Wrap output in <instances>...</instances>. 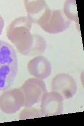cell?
Listing matches in <instances>:
<instances>
[{
  "label": "cell",
  "instance_id": "cell-9",
  "mask_svg": "<svg viewBox=\"0 0 84 126\" xmlns=\"http://www.w3.org/2000/svg\"><path fill=\"white\" fill-rule=\"evenodd\" d=\"M70 23V21L65 19L61 11H53L49 20L41 28L48 33L55 34L65 31Z\"/></svg>",
  "mask_w": 84,
  "mask_h": 126
},
{
  "label": "cell",
  "instance_id": "cell-3",
  "mask_svg": "<svg viewBox=\"0 0 84 126\" xmlns=\"http://www.w3.org/2000/svg\"><path fill=\"white\" fill-rule=\"evenodd\" d=\"M19 89L24 97V107H32L38 103L41 100L44 94L47 92L45 82L36 78L27 79Z\"/></svg>",
  "mask_w": 84,
  "mask_h": 126
},
{
  "label": "cell",
  "instance_id": "cell-10",
  "mask_svg": "<svg viewBox=\"0 0 84 126\" xmlns=\"http://www.w3.org/2000/svg\"><path fill=\"white\" fill-rule=\"evenodd\" d=\"M44 117L41 109L35 108L25 107L21 112L19 116V120H24L31 118Z\"/></svg>",
  "mask_w": 84,
  "mask_h": 126
},
{
  "label": "cell",
  "instance_id": "cell-2",
  "mask_svg": "<svg viewBox=\"0 0 84 126\" xmlns=\"http://www.w3.org/2000/svg\"><path fill=\"white\" fill-rule=\"evenodd\" d=\"M18 69L16 50L10 43L0 39V91L7 90L12 85Z\"/></svg>",
  "mask_w": 84,
  "mask_h": 126
},
{
  "label": "cell",
  "instance_id": "cell-11",
  "mask_svg": "<svg viewBox=\"0 0 84 126\" xmlns=\"http://www.w3.org/2000/svg\"><path fill=\"white\" fill-rule=\"evenodd\" d=\"M73 1H70V3H69V1H66L64 5V13L67 16V17L70 19V20L77 21L78 23V21L76 19L78 18L77 8H76V2L74 4L72 3Z\"/></svg>",
  "mask_w": 84,
  "mask_h": 126
},
{
  "label": "cell",
  "instance_id": "cell-1",
  "mask_svg": "<svg viewBox=\"0 0 84 126\" xmlns=\"http://www.w3.org/2000/svg\"><path fill=\"white\" fill-rule=\"evenodd\" d=\"M32 23L25 16L19 17L11 23L7 30V37L18 52L24 55L34 56L44 52L45 41L37 35L31 33Z\"/></svg>",
  "mask_w": 84,
  "mask_h": 126
},
{
  "label": "cell",
  "instance_id": "cell-12",
  "mask_svg": "<svg viewBox=\"0 0 84 126\" xmlns=\"http://www.w3.org/2000/svg\"><path fill=\"white\" fill-rule=\"evenodd\" d=\"M4 26V21L2 16L0 14V35H1L2 33Z\"/></svg>",
  "mask_w": 84,
  "mask_h": 126
},
{
  "label": "cell",
  "instance_id": "cell-6",
  "mask_svg": "<svg viewBox=\"0 0 84 126\" xmlns=\"http://www.w3.org/2000/svg\"><path fill=\"white\" fill-rule=\"evenodd\" d=\"M41 101V110L44 117L61 115L63 112L64 99L58 93L46 92Z\"/></svg>",
  "mask_w": 84,
  "mask_h": 126
},
{
  "label": "cell",
  "instance_id": "cell-4",
  "mask_svg": "<svg viewBox=\"0 0 84 126\" xmlns=\"http://www.w3.org/2000/svg\"><path fill=\"white\" fill-rule=\"evenodd\" d=\"M24 97L19 88H14L4 92L0 95V110L6 114L17 112L23 107Z\"/></svg>",
  "mask_w": 84,
  "mask_h": 126
},
{
  "label": "cell",
  "instance_id": "cell-8",
  "mask_svg": "<svg viewBox=\"0 0 84 126\" xmlns=\"http://www.w3.org/2000/svg\"><path fill=\"white\" fill-rule=\"evenodd\" d=\"M27 13V19L32 23L41 25L50 10L47 6L45 1H24Z\"/></svg>",
  "mask_w": 84,
  "mask_h": 126
},
{
  "label": "cell",
  "instance_id": "cell-7",
  "mask_svg": "<svg viewBox=\"0 0 84 126\" xmlns=\"http://www.w3.org/2000/svg\"><path fill=\"white\" fill-rule=\"evenodd\" d=\"M27 68L31 75L40 79H45L51 73L50 62L43 56H37L28 62Z\"/></svg>",
  "mask_w": 84,
  "mask_h": 126
},
{
  "label": "cell",
  "instance_id": "cell-5",
  "mask_svg": "<svg viewBox=\"0 0 84 126\" xmlns=\"http://www.w3.org/2000/svg\"><path fill=\"white\" fill-rule=\"evenodd\" d=\"M51 90L61 94L63 99H69L77 93V83L70 75L60 73L52 79Z\"/></svg>",
  "mask_w": 84,
  "mask_h": 126
}]
</instances>
